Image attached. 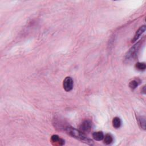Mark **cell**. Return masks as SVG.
<instances>
[{
  "mask_svg": "<svg viewBox=\"0 0 146 146\" xmlns=\"http://www.w3.org/2000/svg\"><path fill=\"white\" fill-rule=\"evenodd\" d=\"M145 29H146V26L145 25H143V26H141L136 32L133 39H132L131 41V42L132 43H134V42H136L139 38L140 37V36L142 35V34H143L145 31Z\"/></svg>",
  "mask_w": 146,
  "mask_h": 146,
  "instance_id": "cell-5",
  "label": "cell"
},
{
  "mask_svg": "<svg viewBox=\"0 0 146 146\" xmlns=\"http://www.w3.org/2000/svg\"><path fill=\"white\" fill-rule=\"evenodd\" d=\"M137 120L139 126L143 130H145V117L144 116H139L137 117Z\"/></svg>",
  "mask_w": 146,
  "mask_h": 146,
  "instance_id": "cell-7",
  "label": "cell"
},
{
  "mask_svg": "<svg viewBox=\"0 0 146 146\" xmlns=\"http://www.w3.org/2000/svg\"><path fill=\"white\" fill-rule=\"evenodd\" d=\"M51 141L53 144L55 145H62L64 144V140L61 138L57 135H53L51 137Z\"/></svg>",
  "mask_w": 146,
  "mask_h": 146,
  "instance_id": "cell-6",
  "label": "cell"
},
{
  "mask_svg": "<svg viewBox=\"0 0 146 146\" xmlns=\"http://www.w3.org/2000/svg\"><path fill=\"white\" fill-rule=\"evenodd\" d=\"M93 137L97 141H101L104 138V134L102 131L94 132L93 134Z\"/></svg>",
  "mask_w": 146,
  "mask_h": 146,
  "instance_id": "cell-8",
  "label": "cell"
},
{
  "mask_svg": "<svg viewBox=\"0 0 146 146\" xmlns=\"http://www.w3.org/2000/svg\"><path fill=\"white\" fill-rule=\"evenodd\" d=\"M112 126L114 128H118L120 127L122 122H121V120L118 117H115L114 118V119H112Z\"/></svg>",
  "mask_w": 146,
  "mask_h": 146,
  "instance_id": "cell-9",
  "label": "cell"
},
{
  "mask_svg": "<svg viewBox=\"0 0 146 146\" xmlns=\"http://www.w3.org/2000/svg\"><path fill=\"white\" fill-rule=\"evenodd\" d=\"M141 41H139L137 43H135L133 46H132L130 50L127 51L125 56V59L126 61L131 60L132 58H134L136 55V53L140 49V46H141Z\"/></svg>",
  "mask_w": 146,
  "mask_h": 146,
  "instance_id": "cell-2",
  "label": "cell"
},
{
  "mask_svg": "<svg viewBox=\"0 0 146 146\" xmlns=\"http://www.w3.org/2000/svg\"><path fill=\"white\" fill-rule=\"evenodd\" d=\"M139 85V83L137 81H136V80H133L132 81H131L129 84V87L132 89V90H134L135 89L137 86Z\"/></svg>",
  "mask_w": 146,
  "mask_h": 146,
  "instance_id": "cell-12",
  "label": "cell"
},
{
  "mask_svg": "<svg viewBox=\"0 0 146 146\" xmlns=\"http://www.w3.org/2000/svg\"><path fill=\"white\" fill-rule=\"evenodd\" d=\"M92 128V123L89 120L84 121L80 126V130L85 134L90 132Z\"/></svg>",
  "mask_w": 146,
  "mask_h": 146,
  "instance_id": "cell-3",
  "label": "cell"
},
{
  "mask_svg": "<svg viewBox=\"0 0 146 146\" xmlns=\"http://www.w3.org/2000/svg\"><path fill=\"white\" fill-rule=\"evenodd\" d=\"M65 131L68 135L81 141V142L85 143V144L89 145L94 144V142L93 141V140L87 137L86 135V134L84 133L80 130H77L71 126H66Z\"/></svg>",
  "mask_w": 146,
  "mask_h": 146,
  "instance_id": "cell-1",
  "label": "cell"
},
{
  "mask_svg": "<svg viewBox=\"0 0 146 146\" xmlns=\"http://www.w3.org/2000/svg\"><path fill=\"white\" fill-rule=\"evenodd\" d=\"M135 68L139 71H143L146 68L145 63L144 62H138L135 64Z\"/></svg>",
  "mask_w": 146,
  "mask_h": 146,
  "instance_id": "cell-11",
  "label": "cell"
},
{
  "mask_svg": "<svg viewBox=\"0 0 146 146\" xmlns=\"http://www.w3.org/2000/svg\"><path fill=\"white\" fill-rule=\"evenodd\" d=\"M73 85H74V82H73V80L71 77H67L64 80L63 82V86L64 90L66 91H70L73 88Z\"/></svg>",
  "mask_w": 146,
  "mask_h": 146,
  "instance_id": "cell-4",
  "label": "cell"
},
{
  "mask_svg": "<svg viewBox=\"0 0 146 146\" xmlns=\"http://www.w3.org/2000/svg\"><path fill=\"white\" fill-rule=\"evenodd\" d=\"M103 139H104V143L107 145L110 144L113 141V137L112 135L109 134H106L105 136H104Z\"/></svg>",
  "mask_w": 146,
  "mask_h": 146,
  "instance_id": "cell-10",
  "label": "cell"
}]
</instances>
